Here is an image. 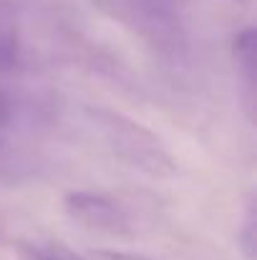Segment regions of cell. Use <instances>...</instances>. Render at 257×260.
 Returning a JSON list of instances; mask_svg holds the SVG:
<instances>
[{"label": "cell", "mask_w": 257, "mask_h": 260, "mask_svg": "<svg viewBox=\"0 0 257 260\" xmlns=\"http://www.w3.org/2000/svg\"><path fill=\"white\" fill-rule=\"evenodd\" d=\"M20 63V33L15 20V8L8 0H0V74L18 69Z\"/></svg>", "instance_id": "277c9868"}, {"label": "cell", "mask_w": 257, "mask_h": 260, "mask_svg": "<svg viewBox=\"0 0 257 260\" xmlns=\"http://www.w3.org/2000/svg\"><path fill=\"white\" fill-rule=\"evenodd\" d=\"M235 3H250V0H235Z\"/></svg>", "instance_id": "30bf717a"}, {"label": "cell", "mask_w": 257, "mask_h": 260, "mask_svg": "<svg viewBox=\"0 0 257 260\" xmlns=\"http://www.w3.org/2000/svg\"><path fill=\"white\" fill-rule=\"evenodd\" d=\"M20 260H86L84 255L74 253L63 243H28L20 240L15 245Z\"/></svg>", "instance_id": "8992f818"}, {"label": "cell", "mask_w": 257, "mask_h": 260, "mask_svg": "<svg viewBox=\"0 0 257 260\" xmlns=\"http://www.w3.org/2000/svg\"><path fill=\"white\" fill-rule=\"evenodd\" d=\"M96 5L141 38L164 63L179 66L187 61V30L174 0H96Z\"/></svg>", "instance_id": "6da1fadb"}, {"label": "cell", "mask_w": 257, "mask_h": 260, "mask_svg": "<svg viewBox=\"0 0 257 260\" xmlns=\"http://www.w3.org/2000/svg\"><path fill=\"white\" fill-rule=\"evenodd\" d=\"M174 3H176V0H174Z\"/></svg>", "instance_id": "8fae6325"}, {"label": "cell", "mask_w": 257, "mask_h": 260, "mask_svg": "<svg viewBox=\"0 0 257 260\" xmlns=\"http://www.w3.org/2000/svg\"><path fill=\"white\" fill-rule=\"evenodd\" d=\"M255 228H257L255 207L250 205V210H247V217H245V222H242V230L237 233V243H240V250L245 253V258H247V260H255V250H257Z\"/></svg>", "instance_id": "52a82bcc"}, {"label": "cell", "mask_w": 257, "mask_h": 260, "mask_svg": "<svg viewBox=\"0 0 257 260\" xmlns=\"http://www.w3.org/2000/svg\"><path fill=\"white\" fill-rule=\"evenodd\" d=\"M63 210L84 230L111 235V238H131L134 235V222H131L129 212L114 197H108L103 192H88V189L68 192L63 200Z\"/></svg>", "instance_id": "3957f363"}, {"label": "cell", "mask_w": 257, "mask_h": 260, "mask_svg": "<svg viewBox=\"0 0 257 260\" xmlns=\"http://www.w3.org/2000/svg\"><path fill=\"white\" fill-rule=\"evenodd\" d=\"M13 114H15V104L0 88V154H3V147H5V139H8V132H10V124H13Z\"/></svg>", "instance_id": "ba28073f"}, {"label": "cell", "mask_w": 257, "mask_h": 260, "mask_svg": "<svg viewBox=\"0 0 257 260\" xmlns=\"http://www.w3.org/2000/svg\"><path fill=\"white\" fill-rule=\"evenodd\" d=\"M88 116L93 119V124L101 132L108 149L129 167L149 174V177H157V179L176 172L174 157L164 149L159 137L154 132H149L144 124L134 121L131 116H126L121 111L103 109V106H96V109L91 106Z\"/></svg>", "instance_id": "7a4b0ae2"}, {"label": "cell", "mask_w": 257, "mask_h": 260, "mask_svg": "<svg viewBox=\"0 0 257 260\" xmlns=\"http://www.w3.org/2000/svg\"><path fill=\"white\" fill-rule=\"evenodd\" d=\"M232 56H235V63H237V71L245 81V88L250 93V101H252V91H255V81H257V33L255 28H245L235 36V43H232Z\"/></svg>", "instance_id": "5b68a950"}, {"label": "cell", "mask_w": 257, "mask_h": 260, "mask_svg": "<svg viewBox=\"0 0 257 260\" xmlns=\"http://www.w3.org/2000/svg\"><path fill=\"white\" fill-rule=\"evenodd\" d=\"M88 255H91V260H152V258H146V255H139V253H124V250H106V248L91 250Z\"/></svg>", "instance_id": "9c48e42d"}]
</instances>
